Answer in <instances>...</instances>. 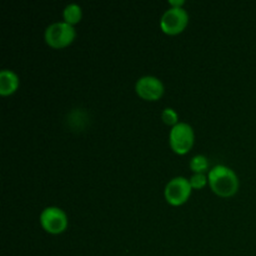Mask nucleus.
Here are the masks:
<instances>
[{
	"mask_svg": "<svg viewBox=\"0 0 256 256\" xmlns=\"http://www.w3.org/2000/svg\"><path fill=\"white\" fill-rule=\"evenodd\" d=\"M209 184L212 186V192L219 196L229 198L236 194L239 189V179L234 170L225 165H216L210 170L209 175Z\"/></svg>",
	"mask_w": 256,
	"mask_h": 256,
	"instance_id": "obj_1",
	"label": "nucleus"
},
{
	"mask_svg": "<svg viewBox=\"0 0 256 256\" xmlns=\"http://www.w3.org/2000/svg\"><path fill=\"white\" fill-rule=\"evenodd\" d=\"M74 26L65 22H56L50 24L45 30V40L48 45L55 49L65 48L69 44H72V40L75 39Z\"/></svg>",
	"mask_w": 256,
	"mask_h": 256,
	"instance_id": "obj_2",
	"label": "nucleus"
},
{
	"mask_svg": "<svg viewBox=\"0 0 256 256\" xmlns=\"http://www.w3.org/2000/svg\"><path fill=\"white\" fill-rule=\"evenodd\" d=\"M194 130L188 122H178L170 130V146L176 154H186L194 145Z\"/></svg>",
	"mask_w": 256,
	"mask_h": 256,
	"instance_id": "obj_3",
	"label": "nucleus"
},
{
	"mask_svg": "<svg viewBox=\"0 0 256 256\" xmlns=\"http://www.w3.org/2000/svg\"><path fill=\"white\" fill-rule=\"evenodd\" d=\"M189 22V14L182 8H170L162 14L160 26L165 34L175 35L182 32Z\"/></svg>",
	"mask_w": 256,
	"mask_h": 256,
	"instance_id": "obj_4",
	"label": "nucleus"
},
{
	"mask_svg": "<svg viewBox=\"0 0 256 256\" xmlns=\"http://www.w3.org/2000/svg\"><path fill=\"white\" fill-rule=\"evenodd\" d=\"M192 184L186 178H174L165 186V199L169 204L179 206L186 202V200L192 195Z\"/></svg>",
	"mask_w": 256,
	"mask_h": 256,
	"instance_id": "obj_5",
	"label": "nucleus"
},
{
	"mask_svg": "<svg viewBox=\"0 0 256 256\" xmlns=\"http://www.w3.org/2000/svg\"><path fill=\"white\" fill-rule=\"evenodd\" d=\"M40 224L50 234H60L68 226V216L60 208H45L40 214Z\"/></svg>",
	"mask_w": 256,
	"mask_h": 256,
	"instance_id": "obj_6",
	"label": "nucleus"
},
{
	"mask_svg": "<svg viewBox=\"0 0 256 256\" xmlns=\"http://www.w3.org/2000/svg\"><path fill=\"white\" fill-rule=\"evenodd\" d=\"M135 90L136 94L144 100H158L164 94V84L159 78L145 75L138 80Z\"/></svg>",
	"mask_w": 256,
	"mask_h": 256,
	"instance_id": "obj_7",
	"label": "nucleus"
},
{
	"mask_svg": "<svg viewBox=\"0 0 256 256\" xmlns=\"http://www.w3.org/2000/svg\"><path fill=\"white\" fill-rule=\"evenodd\" d=\"M19 86V76L12 70L4 69L0 72V94L6 96L16 92Z\"/></svg>",
	"mask_w": 256,
	"mask_h": 256,
	"instance_id": "obj_8",
	"label": "nucleus"
},
{
	"mask_svg": "<svg viewBox=\"0 0 256 256\" xmlns=\"http://www.w3.org/2000/svg\"><path fill=\"white\" fill-rule=\"evenodd\" d=\"M62 16H64L65 22H68V24L74 26V24L79 22L82 16V8L78 4H68L66 6H65L64 12H62Z\"/></svg>",
	"mask_w": 256,
	"mask_h": 256,
	"instance_id": "obj_9",
	"label": "nucleus"
},
{
	"mask_svg": "<svg viewBox=\"0 0 256 256\" xmlns=\"http://www.w3.org/2000/svg\"><path fill=\"white\" fill-rule=\"evenodd\" d=\"M209 168V162L205 155H195L192 160H190V169L194 172H206Z\"/></svg>",
	"mask_w": 256,
	"mask_h": 256,
	"instance_id": "obj_10",
	"label": "nucleus"
},
{
	"mask_svg": "<svg viewBox=\"0 0 256 256\" xmlns=\"http://www.w3.org/2000/svg\"><path fill=\"white\" fill-rule=\"evenodd\" d=\"M189 182L194 189H202V188H204L205 185H206L209 179H208L202 172H194V174L192 175V178L189 179Z\"/></svg>",
	"mask_w": 256,
	"mask_h": 256,
	"instance_id": "obj_11",
	"label": "nucleus"
},
{
	"mask_svg": "<svg viewBox=\"0 0 256 256\" xmlns=\"http://www.w3.org/2000/svg\"><path fill=\"white\" fill-rule=\"evenodd\" d=\"M162 119L164 120L165 124L168 125H172V126H175V125L178 124V112H175L174 109H172V108H166V109H164V112H162Z\"/></svg>",
	"mask_w": 256,
	"mask_h": 256,
	"instance_id": "obj_12",
	"label": "nucleus"
},
{
	"mask_svg": "<svg viewBox=\"0 0 256 256\" xmlns=\"http://www.w3.org/2000/svg\"><path fill=\"white\" fill-rule=\"evenodd\" d=\"M184 2V0H169V4L172 8H182Z\"/></svg>",
	"mask_w": 256,
	"mask_h": 256,
	"instance_id": "obj_13",
	"label": "nucleus"
}]
</instances>
